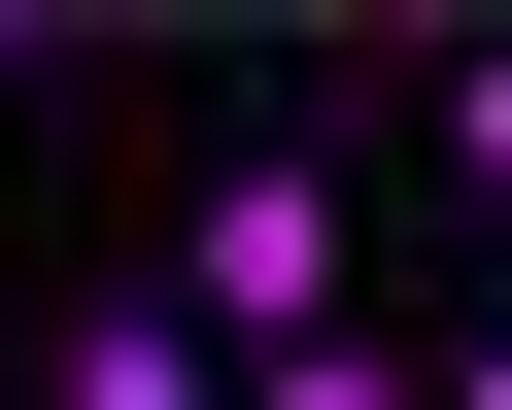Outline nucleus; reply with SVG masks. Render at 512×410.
<instances>
[{
  "instance_id": "1",
  "label": "nucleus",
  "mask_w": 512,
  "mask_h": 410,
  "mask_svg": "<svg viewBox=\"0 0 512 410\" xmlns=\"http://www.w3.org/2000/svg\"><path fill=\"white\" fill-rule=\"evenodd\" d=\"M171 342H205V376L342 342V171H308V137H239V171H205V240H171Z\"/></svg>"
},
{
  "instance_id": "2",
  "label": "nucleus",
  "mask_w": 512,
  "mask_h": 410,
  "mask_svg": "<svg viewBox=\"0 0 512 410\" xmlns=\"http://www.w3.org/2000/svg\"><path fill=\"white\" fill-rule=\"evenodd\" d=\"M69 410H239V376H205L171 308H69Z\"/></svg>"
},
{
  "instance_id": "3",
  "label": "nucleus",
  "mask_w": 512,
  "mask_h": 410,
  "mask_svg": "<svg viewBox=\"0 0 512 410\" xmlns=\"http://www.w3.org/2000/svg\"><path fill=\"white\" fill-rule=\"evenodd\" d=\"M239 410H444V376H376V342H274V376H239Z\"/></svg>"
},
{
  "instance_id": "4",
  "label": "nucleus",
  "mask_w": 512,
  "mask_h": 410,
  "mask_svg": "<svg viewBox=\"0 0 512 410\" xmlns=\"http://www.w3.org/2000/svg\"><path fill=\"white\" fill-rule=\"evenodd\" d=\"M444 171H478V205H512V35H478V69H444Z\"/></svg>"
},
{
  "instance_id": "5",
  "label": "nucleus",
  "mask_w": 512,
  "mask_h": 410,
  "mask_svg": "<svg viewBox=\"0 0 512 410\" xmlns=\"http://www.w3.org/2000/svg\"><path fill=\"white\" fill-rule=\"evenodd\" d=\"M0 103H35V0H0Z\"/></svg>"
},
{
  "instance_id": "6",
  "label": "nucleus",
  "mask_w": 512,
  "mask_h": 410,
  "mask_svg": "<svg viewBox=\"0 0 512 410\" xmlns=\"http://www.w3.org/2000/svg\"><path fill=\"white\" fill-rule=\"evenodd\" d=\"M444 410H512V342H478V376H444Z\"/></svg>"
}]
</instances>
